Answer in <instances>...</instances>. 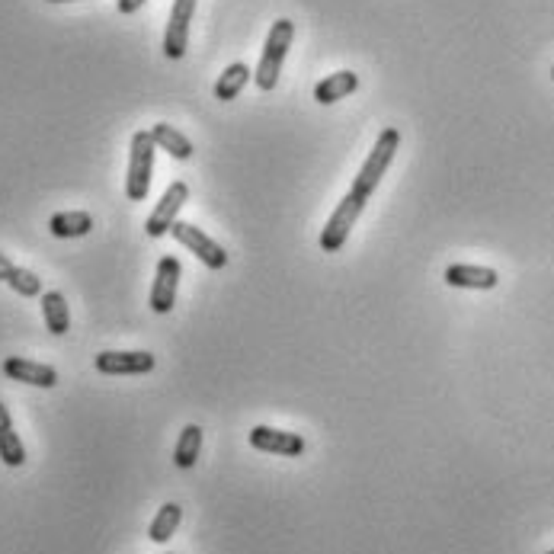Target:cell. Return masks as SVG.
I'll return each instance as SVG.
<instances>
[{
    "label": "cell",
    "mask_w": 554,
    "mask_h": 554,
    "mask_svg": "<svg viewBox=\"0 0 554 554\" xmlns=\"http://www.w3.org/2000/svg\"><path fill=\"white\" fill-rule=\"evenodd\" d=\"M247 442L257 452H269V455H282V458H298L305 452V439L298 433H286V430H273V426H253Z\"/></svg>",
    "instance_id": "9"
},
{
    "label": "cell",
    "mask_w": 554,
    "mask_h": 554,
    "mask_svg": "<svg viewBox=\"0 0 554 554\" xmlns=\"http://www.w3.org/2000/svg\"><path fill=\"white\" fill-rule=\"evenodd\" d=\"M189 199V186L183 183V180H177V183H170L167 186V193L161 196V202L154 205V212L148 215V221H145V231L151 234V237H164L173 225H177V215H180V209H183V202Z\"/></svg>",
    "instance_id": "6"
},
{
    "label": "cell",
    "mask_w": 554,
    "mask_h": 554,
    "mask_svg": "<svg viewBox=\"0 0 554 554\" xmlns=\"http://www.w3.org/2000/svg\"><path fill=\"white\" fill-rule=\"evenodd\" d=\"M154 138L151 132H135L132 135V154H129V177H125V196L132 202L148 199L151 193V173H154Z\"/></svg>",
    "instance_id": "3"
},
{
    "label": "cell",
    "mask_w": 554,
    "mask_h": 554,
    "mask_svg": "<svg viewBox=\"0 0 554 554\" xmlns=\"http://www.w3.org/2000/svg\"><path fill=\"white\" fill-rule=\"evenodd\" d=\"M398 148H401V132L398 129H385L382 135H378V141H375V148L369 151V157H366V164L359 167V173H356V180H353V193H359V196H372L375 189H378V183H382V177L388 173V167H391V161H394V154H398Z\"/></svg>",
    "instance_id": "2"
},
{
    "label": "cell",
    "mask_w": 554,
    "mask_h": 554,
    "mask_svg": "<svg viewBox=\"0 0 554 554\" xmlns=\"http://www.w3.org/2000/svg\"><path fill=\"white\" fill-rule=\"evenodd\" d=\"M148 4V0H119V13H138L141 7H145Z\"/></svg>",
    "instance_id": "22"
},
{
    "label": "cell",
    "mask_w": 554,
    "mask_h": 554,
    "mask_svg": "<svg viewBox=\"0 0 554 554\" xmlns=\"http://www.w3.org/2000/svg\"><path fill=\"white\" fill-rule=\"evenodd\" d=\"M180 260L177 257H161L151 286V311L154 314H170L177 305V286H180Z\"/></svg>",
    "instance_id": "7"
},
{
    "label": "cell",
    "mask_w": 554,
    "mask_h": 554,
    "mask_svg": "<svg viewBox=\"0 0 554 554\" xmlns=\"http://www.w3.org/2000/svg\"><path fill=\"white\" fill-rule=\"evenodd\" d=\"M250 77H253V71L244 65V61H237V65H231V68L215 81V100H221V103L234 100L237 93H241V90L247 87Z\"/></svg>",
    "instance_id": "20"
},
{
    "label": "cell",
    "mask_w": 554,
    "mask_h": 554,
    "mask_svg": "<svg viewBox=\"0 0 554 554\" xmlns=\"http://www.w3.org/2000/svg\"><path fill=\"white\" fill-rule=\"evenodd\" d=\"M292 39H295V23L292 20H276L273 26H269V36H266V45H263L260 65H257V71H253V81H257L260 90H276Z\"/></svg>",
    "instance_id": "1"
},
{
    "label": "cell",
    "mask_w": 554,
    "mask_h": 554,
    "mask_svg": "<svg viewBox=\"0 0 554 554\" xmlns=\"http://www.w3.org/2000/svg\"><path fill=\"white\" fill-rule=\"evenodd\" d=\"M151 138L157 148H164L170 157H177V161H189V157H193V141H189L180 129H173L170 122L151 125Z\"/></svg>",
    "instance_id": "15"
},
{
    "label": "cell",
    "mask_w": 554,
    "mask_h": 554,
    "mask_svg": "<svg viewBox=\"0 0 554 554\" xmlns=\"http://www.w3.org/2000/svg\"><path fill=\"white\" fill-rule=\"evenodd\" d=\"M548 554H554V551H548Z\"/></svg>",
    "instance_id": "25"
},
{
    "label": "cell",
    "mask_w": 554,
    "mask_h": 554,
    "mask_svg": "<svg viewBox=\"0 0 554 554\" xmlns=\"http://www.w3.org/2000/svg\"><path fill=\"white\" fill-rule=\"evenodd\" d=\"M93 366L103 375H145L157 366V359L145 350H132V353H122V350H106L93 359Z\"/></svg>",
    "instance_id": "10"
},
{
    "label": "cell",
    "mask_w": 554,
    "mask_h": 554,
    "mask_svg": "<svg viewBox=\"0 0 554 554\" xmlns=\"http://www.w3.org/2000/svg\"><path fill=\"white\" fill-rule=\"evenodd\" d=\"M199 452H202V426L186 423L177 439V449H173V465L180 471H189L199 462Z\"/></svg>",
    "instance_id": "19"
},
{
    "label": "cell",
    "mask_w": 554,
    "mask_h": 554,
    "mask_svg": "<svg viewBox=\"0 0 554 554\" xmlns=\"http://www.w3.org/2000/svg\"><path fill=\"white\" fill-rule=\"evenodd\" d=\"M199 0H173L170 7V20H167V33H164V55L167 58H183L186 55V42H189V23H193Z\"/></svg>",
    "instance_id": "8"
},
{
    "label": "cell",
    "mask_w": 554,
    "mask_h": 554,
    "mask_svg": "<svg viewBox=\"0 0 554 554\" xmlns=\"http://www.w3.org/2000/svg\"><path fill=\"white\" fill-rule=\"evenodd\" d=\"M0 462H4L7 468H23L26 465V446L13 430L0 433Z\"/></svg>",
    "instance_id": "21"
},
{
    "label": "cell",
    "mask_w": 554,
    "mask_h": 554,
    "mask_svg": "<svg viewBox=\"0 0 554 554\" xmlns=\"http://www.w3.org/2000/svg\"><path fill=\"white\" fill-rule=\"evenodd\" d=\"M366 196H359V193H346L340 202H337V209L330 212L327 218V225L321 231V250L324 253H337L346 241H350V231L356 228V221L362 215V209H366Z\"/></svg>",
    "instance_id": "4"
},
{
    "label": "cell",
    "mask_w": 554,
    "mask_h": 554,
    "mask_svg": "<svg viewBox=\"0 0 554 554\" xmlns=\"http://www.w3.org/2000/svg\"><path fill=\"white\" fill-rule=\"evenodd\" d=\"M49 231L61 241H71V237H84L93 231V215L90 212H58L49 218Z\"/></svg>",
    "instance_id": "17"
},
{
    "label": "cell",
    "mask_w": 554,
    "mask_h": 554,
    "mask_svg": "<svg viewBox=\"0 0 554 554\" xmlns=\"http://www.w3.org/2000/svg\"><path fill=\"white\" fill-rule=\"evenodd\" d=\"M4 375L10 382H23V385H36V388H55L58 385V372L45 362H33L23 356H10L4 359Z\"/></svg>",
    "instance_id": "11"
},
{
    "label": "cell",
    "mask_w": 554,
    "mask_h": 554,
    "mask_svg": "<svg viewBox=\"0 0 554 554\" xmlns=\"http://www.w3.org/2000/svg\"><path fill=\"white\" fill-rule=\"evenodd\" d=\"M49 4H74V0H49Z\"/></svg>",
    "instance_id": "24"
},
{
    "label": "cell",
    "mask_w": 554,
    "mask_h": 554,
    "mask_svg": "<svg viewBox=\"0 0 554 554\" xmlns=\"http://www.w3.org/2000/svg\"><path fill=\"white\" fill-rule=\"evenodd\" d=\"M359 90V77L353 71H337L324 77V81H318V87H314V100H318L321 106H330L337 103L343 97H350V93Z\"/></svg>",
    "instance_id": "14"
},
{
    "label": "cell",
    "mask_w": 554,
    "mask_h": 554,
    "mask_svg": "<svg viewBox=\"0 0 554 554\" xmlns=\"http://www.w3.org/2000/svg\"><path fill=\"white\" fill-rule=\"evenodd\" d=\"M4 430H13V420H10V410L0 404V433H4Z\"/></svg>",
    "instance_id": "23"
},
{
    "label": "cell",
    "mask_w": 554,
    "mask_h": 554,
    "mask_svg": "<svg viewBox=\"0 0 554 554\" xmlns=\"http://www.w3.org/2000/svg\"><path fill=\"white\" fill-rule=\"evenodd\" d=\"M170 234L177 237V241L193 253L196 260H202L209 269H225L228 266V250L215 244L209 234H205L202 228L189 225V221H177V225L170 228Z\"/></svg>",
    "instance_id": "5"
},
{
    "label": "cell",
    "mask_w": 554,
    "mask_h": 554,
    "mask_svg": "<svg viewBox=\"0 0 554 554\" xmlns=\"http://www.w3.org/2000/svg\"><path fill=\"white\" fill-rule=\"evenodd\" d=\"M0 282L10 286L17 295H23V298L42 295V279L36 273H29V269L17 266L10 257H4V253H0Z\"/></svg>",
    "instance_id": "13"
},
{
    "label": "cell",
    "mask_w": 554,
    "mask_h": 554,
    "mask_svg": "<svg viewBox=\"0 0 554 554\" xmlns=\"http://www.w3.org/2000/svg\"><path fill=\"white\" fill-rule=\"evenodd\" d=\"M180 522H183V506L180 503H164L161 510H157V516L151 519L148 538H151V542H157V545H167L170 538L177 535Z\"/></svg>",
    "instance_id": "18"
},
{
    "label": "cell",
    "mask_w": 554,
    "mask_h": 554,
    "mask_svg": "<svg viewBox=\"0 0 554 554\" xmlns=\"http://www.w3.org/2000/svg\"><path fill=\"white\" fill-rule=\"evenodd\" d=\"M446 282L452 289H474V292H490L497 289V269L490 266H474V263H452L446 269Z\"/></svg>",
    "instance_id": "12"
},
{
    "label": "cell",
    "mask_w": 554,
    "mask_h": 554,
    "mask_svg": "<svg viewBox=\"0 0 554 554\" xmlns=\"http://www.w3.org/2000/svg\"><path fill=\"white\" fill-rule=\"evenodd\" d=\"M42 318H45V327H49L55 337H65L71 330V311H68L65 295L42 292Z\"/></svg>",
    "instance_id": "16"
}]
</instances>
